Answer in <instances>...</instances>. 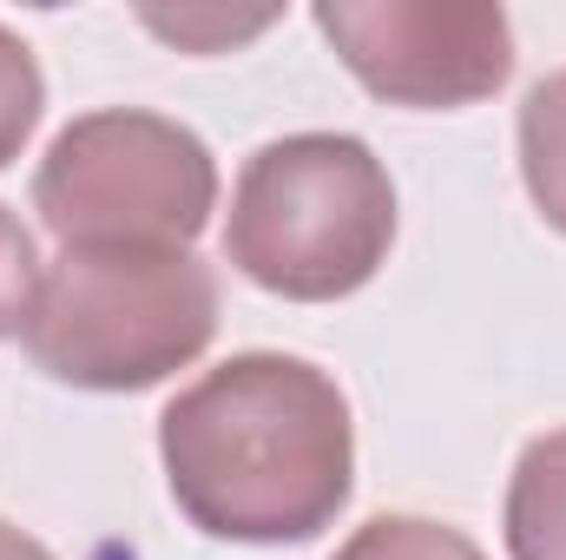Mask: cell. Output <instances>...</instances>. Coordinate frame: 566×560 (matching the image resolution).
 <instances>
[{
    "instance_id": "10",
    "label": "cell",
    "mask_w": 566,
    "mask_h": 560,
    "mask_svg": "<svg viewBox=\"0 0 566 560\" xmlns=\"http://www.w3.org/2000/svg\"><path fill=\"white\" fill-rule=\"evenodd\" d=\"M33 290H40V251H33V231L0 205V343L20 336L27 310H33Z\"/></svg>"
},
{
    "instance_id": "2",
    "label": "cell",
    "mask_w": 566,
    "mask_h": 560,
    "mask_svg": "<svg viewBox=\"0 0 566 560\" xmlns=\"http://www.w3.org/2000/svg\"><path fill=\"white\" fill-rule=\"evenodd\" d=\"M218 336V278L198 251H145V245H80L60 251L33 310L20 323V350L40 376L93 396H133L178 370H191Z\"/></svg>"
},
{
    "instance_id": "8",
    "label": "cell",
    "mask_w": 566,
    "mask_h": 560,
    "mask_svg": "<svg viewBox=\"0 0 566 560\" xmlns=\"http://www.w3.org/2000/svg\"><path fill=\"white\" fill-rule=\"evenodd\" d=\"M336 560H488L461 528H448V521H428V515H376V521H363Z\"/></svg>"
},
{
    "instance_id": "5",
    "label": "cell",
    "mask_w": 566,
    "mask_h": 560,
    "mask_svg": "<svg viewBox=\"0 0 566 560\" xmlns=\"http://www.w3.org/2000/svg\"><path fill=\"white\" fill-rule=\"evenodd\" d=\"M323 40L389 106L454 113L507 86L514 20L488 0H323Z\"/></svg>"
},
{
    "instance_id": "11",
    "label": "cell",
    "mask_w": 566,
    "mask_h": 560,
    "mask_svg": "<svg viewBox=\"0 0 566 560\" xmlns=\"http://www.w3.org/2000/svg\"><path fill=\"white\" fill-rule=\"evenodd\" d=\"M0 560H60L46 541H33V535H20L13 521H0Z\"/></svg>"
},
{
    "instance_id": "3",
    "label": "cell",
    "mask_w": 566,
    "mask_h": 560,
    "mask_svg": "<svg viewBox=\"0 0 566 560\" xmlns=\"http://www.w3.org/2000/svg\"><path fill=\"white\" fill-rule=\"evenodd\" d=\"M396 185L356 133H290L238 172L224 258L271 297L336 303L389 265Z\"/></svg>"
},
{
    "instance_id": "7",
    "label": "cell",
    "mask_w": 566,
    "mask_h": 560,
    "mask_svg": "<svg viewBox=\"0 0 566 560\" xmlns=\"http://www.w3.org/2000/svg\"><path fill=\"white\" fill-rule=\"evenodd\" d=\"M521 178L541 218L566 238V66L534 80L521 100Z\"/></svg>"
},
{
    "instance_id": "6",
    "label": "cell",
    "mask_w": 566,
    "mask_h": 560,
    "mask_svg": "<svg viewBox=\"0 0 566 560\" xmlns=\"http://www.w3.org/2000/svg\"><path fill=\"white\" fill-rule=\"evenodd\" d=\"M501 528L507 560H566V428H547L521 448Z\"/></svg>"
},
{
    "instance_id": "4",
    "label": "cell",
    "mask_w": 566,
    "mask_h": 560,
    "mask_svg": "<svg viewBox=\"0 0 566 560\" xmlns=\"http://www.w3.org/2000/svg\"><path fill=\"white\" fill-rule=\"evenodd\" d=\"M33 211L60 238L80 245H145V251H191V238L218 211V158L191 126L99 106L60 126L33 172Z\"/></svg>"
},
{
    "instance_id": "1",
    "label": "cell",
    "mask_w": 566,
    "mask_h": 560,
    "mask_svg": "<svg viewBox=\"0 0 566 560\" xmlns=\"http://www.w3.org/2000/svg\"><path fill=\"white\" fill-rule=\"evenodd\" d=\"M178 515L238 548L316 541L356 495V422L329 370L244 350L185 383L158 416Z\"/></svg>"
},
{
    "instance_id": "9",
    "label": "cell",
    "mask_w": 566,
    "mask_h": 560,
    "mask_svg": "<svg viewBox=\"0 0 566 560\" xmlns=\"http://www.w3.org/2000/svg\"><path fill=\"white\" fill-rule=\"evenodd\" d=\"M40 113H46V73H40L33 46L0 20V165H13L27 152Z\"/></svg>"
}]
</instances>
